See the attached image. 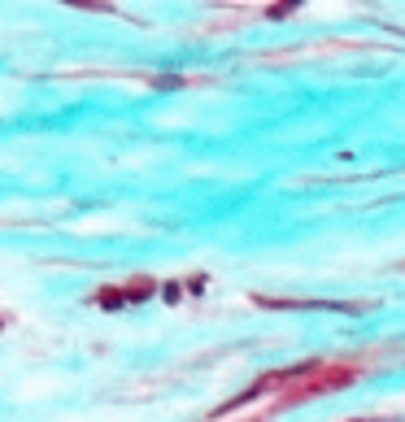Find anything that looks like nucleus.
I'll return each instance as SVG.
<instances>
[]
</instances>
